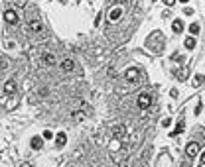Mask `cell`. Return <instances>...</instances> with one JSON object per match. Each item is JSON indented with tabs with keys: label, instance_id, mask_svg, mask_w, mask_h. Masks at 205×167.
Wrapping results in <instances>:
<instances>
[{
	"label": "cell",
	"instance_id": "6da1fadb",
	"mask_svg": "<svg viewBox=\"0 0 205 167\" xmlns=\"http://www.w3.org/2000/svg\"><path fill=\"white\" fill-rule=\"evenodd\" d=\"M146 45H148V49L150 51H154V53H160L162 51V47H164V39H162V33L160 32H154L150 38L146 39Z\"/></svg>",
	"mask_w": 205,
	"mask_h": 167
},
{
	"label": "cell",
	"instance_id": "7a4b0ae2",
	"mask_svg": "<svg viewBox=\"0 0 205 167\" xmlns=\"http://www.w3.org/2000/svg\"><path fill=\"white\" fill-rule=\"evenodd\" d=\"M140 77V71L136 69V67H130V69H126V81L128 83H136Z\"/></svg>",
	"mask_w": 205,
	"mask_h": 167
},
{
	"label": "cell",
	"instance_id": "3957f363",
	"mask_svg": "<svg viewBox=\"0 0 205 167\" xmlns=\"http://www.w3.org/2000/svg\"><path fill=\"white\" fill-rule=\"evenodd\" d=\"M150 102H152V96L148 95V92H142V95L138 96V106H140V108H148Z\"/></svg>",
	"mask_w": 205,
	"mask_h": 167
},
{
	"label": "cell",
	"instance_id": "277c9868",
	"mask_svg": "<svg viewBox=\"0 0 205 167\" xmlns=\"http://www.w3.org/2000/svg\"><path fill=\"white\" fill-rule=\"evenodd\" d=\"M186 153L189 155V157H195L197 153H199V143H197V142H191V143H187Z\"/></svg>",
	"mask_w": 205,
	"mask_h": 167
},
{
	"label": "cell",
	"instance_id": "5b68a950",
	"mask_svg": "<svg viewBox=\"0 0 205 167\" xmlns=\"http://www.w3.org/2000/svg\"><path fill=\"white\" fill-rule=\"evenodd\" d=\"M122 18V8H113L109 12V22H113V24H115V22H119V20Z\"/></svg>",
	"mask_w": 205,
	"mask_h": 167
},
{
	"label": "cell",
	"instance_id": "8992f818",
	"mask_svg": "<svg viewBox=\"0 0 205 167\" xmlns=\"http://www.w3.org/2000/svg\"><path fill=\"white\" fill-rule=\"evenodd\" d=\"M4 20L8 22V24H18V16H16L14 10H6V12H4Z\"/></svg>",
	"mask_w": 205,
	"mask_h": 167
},
{
	"label": "cell",
	"instance_id": "52a82bcc",
	"mask_svg": "<svg viewBox=\"0 0 205 167\" xmlns=\"http://www.w3.org/2000/svg\"><path fill=\"white\" fill-rule=\"evenodd\" d=\"M61 69L65 73H71L73 69H75V61H73V59H63V61H61Z\"/></svg>",
	"mask_w": 205,
	"mask_h": 167
},
{
	"label": "cell",
	"instance_id": "ba28073f",
	"mask_svg": "<svg viewBox=\"0 0 205 167\" xmlns=\"http://www.w3.org/2000/svg\"><path fill=\"white\" fill-rule=\"evenodd\" d=\"M4 92L6 95H14L16 92V83L14 81H6L4 83Z\"/></svg>",
	"mask_w": 205,
	"mask_h": 167
},
{
	"label": "cell",
	"instance_id": "9c48e42d",
	"mask_svg": "<svg viewBox=\"0 0 205 167\" xmlns=\"http://www.w3.org/2000/svg\"><path fill=\"white\" fill-rule=\"evenodd\" d=\"M42 61L45 63V65H55V55H51V53H43Z\"/></svg>",
	"mask_w": 205,
	"mask_h": 167
},
{
	"label": "cell",
	"instance_id": "30bf717a",
	"mask_svg": "<svg viewBox=\"0 0 205 167\" xmlns=\"http://www.w3.org/2000/svg\"><path fill=\"white\" fill-rule=\"evenodd\" d=\"M55 142H57V146L59 148H63V146H65V142H67V136L63 132H59L57 136H55Z\"/></svg>",
	"mask_w": 205,
	"mask_h": 167
},
{
	"label": "cell",
	"instance_id": "8fae6325",
	"mask_svg": "<svg viewBox=\"0 0 205 167\" xmlns=\"http://www.w3.org/2000/svg\"><path fill=\"white\" fill-rule=\"evenodd\" d=\"M172 30H174L176 33L183 32V22H181V20H174V24H172Z\"/></svg>",
	"mask_w": 205,
	"mask_h": 167
},
{
	"label": "cell",
	"instance_id": "7c38bea8",
	"mask_svg": "<svg viewBox=\"0 0 205 167\" xmlns=\"http://www.w3.org/2000/svg\"><path fill=\"white\" fill-rule=\"evenodd\" d=\"M42 146H43V138H40V136L32 138V148H34V149H40Z\"/></svg>",
	"mask_w": 205,
	"mask_h": 167
},
{
	"label": "cell",
	"instance_id": "4fadbf2b",
	"mask_svg": "<svg viewBox=\"0 0 205 167\" xmlns=\"http://www.w3.org/2000/svg\"><path fill=\"white\" fill-rule=\"evenodd\" d=\"M30 28H32V32H42V22L40 20H32L30 22Z\"/></svg>",
	"mask_w": 205,
	"mask_h": 167
},
{
	"label": "cell",
	"instance_id": "5bb4252c",
	"mask_svg": "<svg viewBox=\"0 0 205 167\" xmlns=\"http://www.w3.org/2000/svg\"><path fill=\"white\" fill-rule=\"evenodd\" d=\"M113 136H115V140H116V138H122V136H124V126L119 124L115 130H113Z\"/></svg>",
	"mask_w": 205,
	"mask_h": 167
},
{
	"label": "cell",
	"instance_id": "9a60e30c",
	"mask_svg": "<svg viewBox=\"0 0 205 167\" xmlns=\"http://www.w3.org/2000/svg\"><path fill=\"white\" fill-rule=\"evenodd\" d=\"M205 83V77L203 75H195L193 77V86H201Z\"/></svg>",
	"mask_w": 205,
	"mask_h": 167
},
{
	"label": "cell",
	"instance_id": "2e32d148",
	"mask_svg": "<svg viewBox=\"0 0 205 167\" xmlns=\"http://www.w3.org/2000/svg\"><path fill=\"white\" fill-rule=\"evenodd\" d=\"M180 132H183V120H180V122H177V126H176V130L172 132V136H177Z\"/></svg>",
	"mask_w": 205,
	"mask_h": 167
},
{
	"label": "cell",
	"instance_id": "e0dca14e",
	"mask_svg": "<svg viewBox=\"0 0 205 167\" xmlns=\"http://www.w3.org/2000/svg\"><path fill=\"white\" fill-rule=\"evenodd\" d=\"M186 47H187V49H193V47H195V39H193V38H187V39H186Z\"/></svg>",
	"mask_w": 205,
	"mask_h": 167
},
{
	"label": "cell",
	"instance_id": "ac0fdd59",
	"mask_svg": "<svg viewBox=\"0 0 205 167\" xmlns=\"http://www.w3.org/2000/svg\"><path fill=\"white\" fill-rule=\"evenodd\" d=\"M197 32H199V26H197V24H191V26H189V33H191V35H197Z\"/></svg>",
	"mask_w": 205,
	"mask_h": 167
},
{
	"label": "cell",
	"instance_id": "d6986e66",
	"mask_svg": "<svg viewBox=\"0 0 205 167\" xmlns=\"http://www.w3.org/2000/svg\"><path fill=\"white\" fill-rule=\"evenodd\" d=\"M43 138H45V140H51V138H53V134L49 132V130H45V132H43Z\"/></svg>",
	"mask_w": 205,
	"mask_h": 167
},
{
	"label": "cell",
	"instance_id": "ffe728a7",
	"mask_svg": "<svg viewBox=\"0 0 205 167\" xmlns=\"http://www.w3.org/2000/svg\"><path fill=\"white\" fill-rule=\"evenodd\" d=\"M170 124H172V120H170V118H166V120H162V126H170Z\"/></svg>",
	"mask_w": 205,
	"mask_h": 167
},
{
	"label": "cell",
	"instance_id": "44dd1931",
	"mask_svg": "<svg viewBox=\"0 0 205 167\" xmlns=\"http://www.w3.org/2000/svg\"><path fill=\"white\" fill-rule=\"evenodd\" d=\"M164 2H166L168 6H174V4H176V0H164Z\"/></svg>",
	"mask_w": 205,
	"mask_h": 167
},
{
	"label": "cell",
	"instance_id": "7402d4cb",
	"mask_svg": "<svg viewBox=\"0 0 205 167\" xmlns=\"http://www.w3.org/2000/svg\"><path fill=\"white\" fill-rule=\"evenodd\" d=\"M20 167H32V163H22Z\"/></svg>",
	"mask_w": 205,
	"mask_h": 167
},
{
	"label": "cell",
	"instance_id": "603a6c76",
	"mask_svg": "<svg viewBox=\"0 0 205 167\" xmlns=\"http://www.w3.org/2000/svg\"><path fill=\"white\" fill-rule=\"evenodd\" d=\"M201 165H205V153L201 155Z\"/></svg>",
	"mask_w": 205,
	"mask_h": 167
},
{
	"label": "cell",
	"instance_id": "cb8c5ba5",
	"mask_svg": "<svg viewBox=\"0 0 205 167\" xmlns=\"http://www.w3.org/2000/svg\"><path fill=\"white\" fill-rule=\"evenodd\" d=\"M181 167H189V165H187V163H183V165H181Z\"/></svg>",
	"mask_w": 205,
	"mask_h": 167
},
{
	"label": "cell",
	"instance_id": "d4e9b609",
	"mask_svg": "<svg viewBox=\"0 0 205 167\" xmlns=\"http://www.w3.org/2000/svg\"><path fill=\"white\" fill-rule=\"evenodd\" d=\"M181 2H183V4H186V2H189V0H181Z\"/></svg>",
	"mask_w": 205,
	"mask_h": 167
},
{
	"label": "cell",
	"instance_id": "484cf974",
	"mask_svg": "<svg viewBox=\"0 0 205 167\" xmlns=\"http://www.w3.org/2000/svg\"><path fill=\"white\" fill-rule=\"evenodd\" d=\"M59 2H67V0H59Z\"/></svg>",
	"mask_w": 205,
	"mask_h": 167
},
{
	"label": "cell",
	"instance_id": "4316f807",
	"mask_svg": "<svg viewBox=\"0 0 205 167\" xmlns=\"http://www.w3.org/2000/svg\"><path fill=\"white\" fill-rule=\"evenodd\" d=\"M116 2H124V0H116Z\"/></svg>",
	"mask_w": 205,
	"mask_h": 167
}]
</instances>
